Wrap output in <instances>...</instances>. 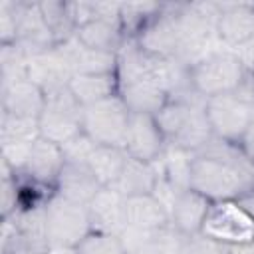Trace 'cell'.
Returning a JSON list of instances; mask_svg holds the SVG:
<instances>
[{
	"mask_svg": "<svg viewBox=\"0 0 254 254\" xmlns=\"http://www.w3.org/2000/svg\"><path fill=\"white\" fill-rule=\"evenodd\" d=\"M190 189L210 202L238 200L254 190V161L238 143L212 137L192 155Z\"/></svg>",
	"mask_w": 254,
	"mask_h": 254,
	"instance_id": "6da1fadb",
	"label": "cell"
},
{
	"mask_svg": "<svg viewBox=\"0 0 254 254\" xmlns=\"http://www.w3.org/2000/svg\"><path fill=\"white\" fill-rule=\"evenodd\" d=\"M204 101L206 99L192 89L185 95L171 97L155 113L169 145L196 153L214 137L204 111Z\"/></svg>",
	"mask_w": 254,
	"mask_h": 254,
	"instance_id": "7a4b0ae2",
	"label": "cell"
},
{
	"mask_svg": "<svg viewBox=\"0 0 254 254\" xmlns=\"http://www.w3.org/2000/svg\"><path fill=\"white\" fill-rule=\"evenodd\" d=\"M189 71L194 91L204 99L238 91L250 81L248 71L234 52H210L194 62Z\"/></svg>",
	"mask_w": 254,
	"mask_h": 254,
	"instance_id": "3957f363",
	"label": "cell"
},
{
	"mask_svg": "<svg viewBox=\"0 0 254 254\" xmlns=\"http://www.w3.org/2000/svg\"><path fill=\"white\" fill-rule=\"evenodd\" d=\"M204 111L216 139L228 143H240L246 129L254 121V97L250 81L232 93H222L208 97L204 101Z\"/></svg>",
	"mask_w": 254,
	"mask_h": 254,
	"instance_id": "277c9868",
	"label": "cell"
},
{
	"mask_svg": "<svg viewBox=\"0 0 254 254\" xmlns=\"http://www.w3.org/2000/svg\"><path fill=\"white\" fill-rule=\"evenodd\" d=\"M40 137L64 147L83 133V105L69 87L46 93L44 109L38 117Z\"/></svg>",
	"mask_w": 254,
	"mask_h": 254,
	"instance_id": "5b68a950",
	"label": "cell"
},
{
	"mask_svg": "<svg viewBox=\"0 0 254 254\" xmlns=\"http://www.w3.org/2000/svg\"><path fill=\"white\" fill-rule=\"evenodd\" d=\"M48 242L56 246H77L93 228L85 204L67 200L58 192L44 204Z\"/></svg>",
	"mask_w": 254,
	"mask_h": 254,
	"instance_id": "8992f818",
	"label": "cell"
},
{
	"mask_svg": "<svg viewBox=\"0 0 254 254\" xmlns=\"http://www.w3.org/2000/svg\"><path fill=\"white\" fill-rule=\"evenodd\" d=\"M131 111L121 95L95 101L83 107V133L97 145L123 147Z\"/></svg>",
	"mask_w": 254,
	"mask_h": 254,
	"instance_id": "52a82bcc",
	"label": "cell"
},
{
	"mask_svg": "<svg viewBox=\"0 0 254 254\" xmlns=\"http://www.w3.org/2000/svg\"><path fill=\"white\" fill-rule=\"evenodd\" d=\"M200 234L222 246L250 244L254 242V218L238 204V200L212 202Z\"/></svg>",
	"mask_w": 254,
	"mask_h": 254,
	"instance_id": "ba28073f",
	"label": "cell"
},
{
	"mask_svg": "<svg viewBox=\"0 0 254 254\" xmlns=\"http://www.w3.org/2000/svg\"><path fill=\"white\" fill-rule=\"evenodd\" d=\"M123 149L133 159L157 163L167 149V139L157 123V117L151 113H131Z\"/></svg>",
	"mask_w": 254,
	"mask_h": 254,
	"instance_id": "9c48e42d",
	"label": "cell"
},
{
	"mask_svg": "<svg viewBox=\"0 0 254 254\" xmlns=\"http://www.w3.org/2000/svg\"><path fill=\"white\" fill-rule=\"evenodd\" d=\"M210 204L212 202L206 196H202L200 192H196L192 189L179 190L169 206L171 226L177 228L183 236L200 234Z\"/></svg>",
	"mask_w": 254,
	"mask_h": 254,
	"instance_id": "30bf717a",
	"label": "cell"
},
{
	"mask_svg": "<svg viewBox=\"0 0 254 254\" xmlns=\"http://www.w3.org/2000/svg\"><path fill=\"white\" fill-rule=\"evenodd\" d=\"M46 103V91L28 77L2 83V113L38 119Z\"/></svg>",
	"mask_w": 254,
	"mask_h": 254,
	"instance_id": "8fae6325",
	"label": "cell"
},
{
	"mask_svg": "<svg viewBox=\"0 0 254 254\" xmlns=\"http://www.w3.org/2000/svg\"><path fill=\"white\" fill-rule=\"evenodd\" d=\"M16 18H18L16 44L20 48H24L28 54L56 48L54 36L40 12V4H16Z\"/></svg>",
	"mask_w": 254,
	"mask_h": 254,
	"instance_id": "7c38bea8",
	"label": "cell"
},
{
	"mask_svg": "<svg viewBox=\"0 0 254 254\" xmlns=\"http://www.w3.org/2000/svg\"><path fill=\"white\" fill-rule=\"evenodd\" d=\"M58 194L79 202V204H89L93 200V196L103 189L101 183L97 181V177L93 175V171L89 169L87 163H77V161H65L58 181Z\"/></svg>",
	"mask_w": 254,
	"mask_h": 254,
	"instance_id": "4fadbf2b",
	"label": "cell"
},
{
	"mask_svg": "<svg viewBox=\"0 0 254 254\" xmlns=\"http://www.w3.org/2000/svg\"><path fill=\"white\" fill-rule=\"evenodd\" d=\"M93 230L123 234L125 230V196L113 187H103L87 204Z\"/></svg>",
	"mask_w": 254,
	"mask_h": 254,
	"instance_id": "5bb4252c",
	"label": "cell"
},
{
	"mask_svg": "<svg viewBox=\"0 0 254 254\" xmlns=\"http://www.w3.org/2000/svg\"><path fill=\"white\" fill-rule=\"evenodd\" d=\"M171 224L169 210L155 194L125 198V230L151 232ZM123 230V232H125Z\"/></svg>",
	"mask_w": 254,
	"mask_h": 254,
	"instance_id": "9a60e30c",
	"label": "cell"
},
{
	"mask_svg": "<svg viewBox=\"0 0 254 254\" xmlns=\"http://www.w3.org/2000/svg\"><path fill=\"white\" fill-rule=\"evenodd\" d=\"M127 254H181L185 236L171 224L151 232L125 230L121 234Z\"/></svg>",
	"mask_w": 254,
	"mask_h": 254,
	"instance_id": "2e32d148",
	"label": "cell"
},
{
	"mask_svg": "<svg viewBox=\"0 0 254 254\" xmlns=\"http://www.w3.org/2000/svg\"><path fill=\"white\" fill-rule=\"evenodd\" d=\"M64 58L67 60L73 75L77 73H115L117 69V54L97 52L83 46L75 36L58 46Z\"/></svg>",
	"mask_w": 254,
	"mask_h": 254,
	"instance_id": "e0dca14e",
	"label": "cell"
},
{
	"mask_svg": "<svg viewBox=\"0 0 254 254\" xmlns=\"http://www.w3.org/2000/svg\"><path fill=\"white\" fill-rule=\"evenodd\" d=\"M64 165H65L64 149L44 137H38L30 147V155L24 171L38 183H56Z\"/></svg>",
	"mask_w": 254,
	"mask_h": 254,
	"instance_id": "ac0fdd59",
	"label": "cell"
},
{
	"mask_svg": "<svg viewBox=\"0 0 254 254\" xmlns=\"http://www.w3.org/2000/svg\"><path fill=\"white\" fill-rule=\"evenodd\" d=\"M216 36L232 46L238 48L254 38V8L244 4L222 6L218 20H216Z\"/></svg>",
	"mask_w": 254,
	"mask_h": 254,
	"instance_id": "d6986e66",
	"label": "cell"
},
{
	"mask_svg": "<svg viewBox=\"0 0 254 254\" xmlns=\"http://www.w3.org/2000/svg\"><path fill=\"white\" fill-rule=\"evenodd\" d=\"M159 179H161V171L157 169V163H147V161L127 157L123 171H121L119 179L115 181L113 189L117 192H121L125 198L153 194Z\"/></svg>",
	"mask_w": 254,
	"mask_h": 254,
	"instance_id": "ffe728a7",
	"label": "cell"
},
{
	"mask_svg": "<svg viewBox=\"0 0 254 254\" xmlns=\"http://www.w3.org/2000/svg\"><path fill=\"white\" fill-rule=\"evenodd\" d=\"M75 38L91 50L117 54L121 50V20L107 18V16L93 18V20L77 26Z\"/></svg>",
	"mask_w": 254,
	"mask_h": 254,
	"instance_id": "44dd1931",
	"label": "cell"
},
{
	"mask_svg": "<svg viewBox=\"0 0 254 254\" xmlns=\"http://www.w3.org/2000/svg\"><path fill=\"white\" fill-rule=\"evenodd\" d=\"M67 87L83 107L119 93L115 73H77L69 79Z\"/></svg>",
	"mask_w": 254,
	"mask_h": 254,
	"instance_id": "7402d4cb",
	"label": "cell"
},
{
	"mask_svg": "<svg viewBox=\"0 0 254 254\" xmlns=\"http://www.w3.org/2000/svg\"><path fill=\"white\" fill-rule=\"evenodd\" d=\"M119 95L131 113L155 115L169 101V95L153 79H139L133 83L119 85Z\"/></svg>",
	"mask_w": 254,
	"mask_h": 254,
	"instance_id": "603a6c76",
	"label": "cell"
},
{
	"mask_svg": "<svg viewBox=\"0 0 254 254\" xmlns=\"http://www.w3.org/2000/svg\"><path fill=\"white\" fill-rule=\"evenodd\" d=\"M127 153L123 147H107V145H95L91 151L87 165L101 183V187H113L119 179L123 165L127 161Z\"/></svg>",
	"mask_w": 254,
	"mask_h": 254,
	"instance_id": "cb8c5ba5",
	"label": "cell"
},
{
	"mask_svg": "<svg viewBox=\"0 0 254 254\" xmlns=\"http://www.w3.org/2000/svg\"><path fill=\"white\" fill-rule=\"evenodd\" d=\"M40 12L54 36L56 46H60L75 36V22L69 14L67 2H54V0L40 2Z\"/></svg>",
	"mask_w": 254,
	"mask_h": 254,
	"instance_id": "d4e9b609",
	"label": "cell"
},
{
	"mask_svg": "<svg viewBox=\"0 0 254 254\" xmlns=\"http://www.w3.org/2000/svg\"><path fill=\"white\" fill-rule=\"evenodd\" d=\"M38 137H40L38 119L2 113V121H0L2 145H32Z\"/></svg>",
	"mask_w": 254,
	"mask_h": 254,
	"instance_id": "484cf974",
	"label": "cell"
},
{
	"mask_svg": "<svg viewBox=\"0 0 254 254\" xmlns=\"http://www.w3.org/2000/svg\"><path fill=\"white\" fill-rule=\"evenodd\" d=\"M77 254H127L125 242L119 234L91 230L77 246Z\"/></svg>",
	"mask_w": 254,
	"mask_h": 254,
	"instance_id": "4316f807",
	"label": "cell"
},
{
	"mask_svg": "<svg viewBox=\"0 0 254 254\" xmlns=\"http://www.w3.org/2000/svg\"><path fill=\"white\" fill-rule=\"evenodd\" d=\"M12 173L16 171L2 163V218H10L12 214H16L18 206V189Z\"/></svg>",
	"mask_w": 254,
	"mask_h": 254,
	"instance_id": "83f0119b",
	"label": "cell"
},
{
	"mask_svg": "<svg viewBox=\"0 0 254 254\" xmlns=\"http://www.w3.org/2000/svg\"><path fill=\"white\" fill-rule=\"evenodd\" d=\"M181 254H224V246L202 234H194V236H185Z\"/></svg>",
	"mask_w": 254,
	"mask_h": 254,
	"instance_id": "f1b7e54d",
	"label": "cell"
},
{
	"mask_svg": "<svg viewBox=\"0 0 254 254\" xmlns=\"http://www.w3.org/2000/svg\"><path fill=\"white\" fill-rule=\"evenodd\" d=\"M234 54L238 56V60L242 62L244 69H246V71H248V75L252 77V75H254V38H252V40H248L246 44L238 46Z\"/></svg>",
	"mask_w": 254,
	"mask_h": 254,
	"instance_id": "f546056e",
	"label": "cell"
},
{
	"mask_svg": "<svg viewBox=\"0 0 254 254\" xmlns=\"http://www.w3.org/2000/svg\"><path fill=\"white\" fill-rule=\"evenodd\" d=\"M240 147H242V151L254 161V121L250 123V127L246 129V133H244V137L240 139V143H238Z\"/></svg>",
	"mask_w": 254,
	"mask_h": 254,
	"instance_id": "4dcf8cb0",
	"label": "cell"
},
{
	"mask_svg": "<svg viewBox=\"0 0 254 254\" xmlns=\"http://www.w3.org/2000/svg\"><path fill=\"white\" fill-rule=\"evenodd\" d=\"M238 204L254 218V190L248 192V194H244V196H240V198H238Z\"/></svg>",
	"mask_w": 254,
	"mask_h": 254,
	"instance_id": "1f68e13d",
	"label": "cell"
},
{
	"mask_svg": "<svg viewBox=\"0 0 254 254\" xmlns=\"http://www.w3.org/2000/svg\"><path fill=\"white\" fill-rule=\"evenodd\" d=\"M46 254H77V250L73 246H56V244H50Z\"/></svg>",
	"mask_w": 254,
	"mask_h": 254,
	"instance_id": "d6a6232c",
	"label": "cell"
},
{
	"mask_svg": "<svg viewBox=\"0 0 254 254\" xmlns=\"http://www.w3.org/2000/svg\"><path fill=\"white\" fill-rule=\"evenodd\" d=\"M250 89H252V97H254V75H252V79H250Z\"/></svg>",
	"mask_w": 254,
	"mask_h": 254,
	"instance_id": "836d02e7",
	"label": "cell"
}]
</instances>
